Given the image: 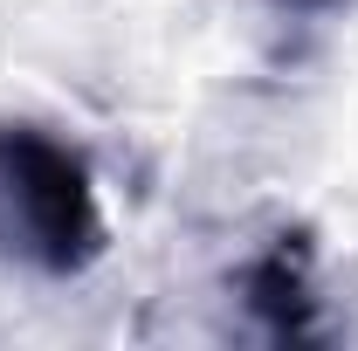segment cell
<instances>
[{"mask_svg": "<svg viewBox=\"0 0 358 351\" xmlns=\"http://www.w3.org/2000/svg\"><path fill=\"white\" fill-rule=\"evenodd\" d=\"M0 214L21 255L48 275H76L103 248L90 166L35 124H0Z\"/></svg>", "mask_w": 358, "mask_h": 351, "instance_id": "6da1fadb", "label": "cell"}, {"mask_svg": "<svg viewBox=\"0 0 358 351\" xmlns=\"http://www.w3.org/2000/svg\"><path fill=\"white\" fill-rule=\"evenodd\" d=\"M275 7H296V14H324V7H338V0H275Z\"/></svg>", "mask_w": 358, "mask_h": 351, "instance_id": "7a4b0ae2", "label": "cell"}]
</instances>
